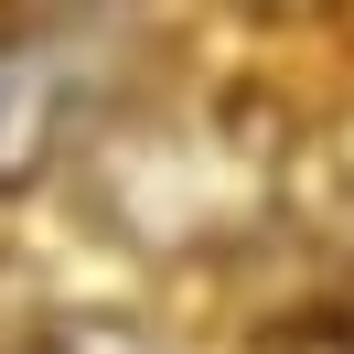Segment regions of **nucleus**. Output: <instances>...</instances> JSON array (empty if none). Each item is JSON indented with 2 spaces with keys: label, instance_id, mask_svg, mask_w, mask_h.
Returning <instances> with one entry per match:
<instances>
[{
  "label": "nucleus",
  "instance_id": "f257e3e1",
  "mask_svg": "<svg viewBox=\"0 0 354 354\" xmlns=\"http://www.w3.org/2000/svg\"><path fill=\"white\" fill-rule=\"evenodd\" d=\"M75 172L108 236L161 247V258H204V247H247L290 194V129L258 97H140V108L97 118L75 140Z\"/></svg>",
  "mask_w": 354,
  "mask_h": 354
},
{
  "label": "nucleus",
  "instance_id": "f03ea898",
  "mask_svg": "<svg viewBox=\"0 0 354 354\" xmlns=\"http://www.w3.org/2000/svg\"><path fill=\"white\" fill-rule=\"evenodd\" d=\"M75 75L44 44H0V194H22L44 161L75 151Z\"/></svg>",
  "mask_w": 354,
  "mask_h": 354
},
{
  "label": "nucleus",
  "instance_id": "7ed1b4c3",
  "mask_svg": "<svg viewBox=\"0 0 354 354\" xmlns=\"http://www.w3.org/2000/svg\"><path fill=\"white\" fill-rule=\"evenodd\" d=\"M0 354H172L151 322H118V311H44V322H22Z\"/></svg>",
  "mask_w": 354,
  "mask_h": 354
},
{
  "label": "nucleus",
  "instance_id": "20e7f679",
  "mask_svg": "<svg viewBox=\"0 0 354 354\" xmlns=\"http://www.w3.org/2000/svg\"><path fill=\"white\" fill-rule=\"evenodd\" d=\"M290 354H354V301L344 311H311V322L290 333Z\"/></svg>",
  "mask_w": 354,
  "mask_h": 354
},
{
  "label": "nucleus",
  "instance_id": "39448f33",
  "mask_svg": "<svg viewBox=\"0 0 354 354\" xmlns=\"http://www.w3.org/2000/svg\"><path fill=\"white\" fill-rule=\"evenodd\" d=\"M236 11H258V22H301V11H322V0H236Z\"/></svg>",
  "mask_w": 354,
  "mask_h": 354
},
{
  "label": "nucleus",
  "instance_id": "423d86ee",
  "mask_svg": "<svg viewBox=\"0 0 354 354\" xmlns=\"http://www.w3.org/2000/svg\"><path fill=\"white\" fill-rule=\"evenodd\" d=\"M44 11H86V0H44Z\"/></svg>",
  "mask_w": 354,
  "mask_h": 354
}]
</instances>
